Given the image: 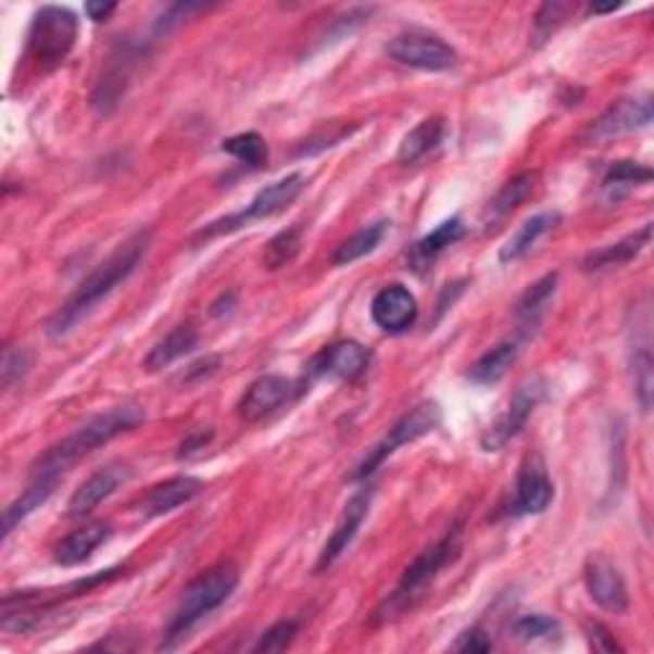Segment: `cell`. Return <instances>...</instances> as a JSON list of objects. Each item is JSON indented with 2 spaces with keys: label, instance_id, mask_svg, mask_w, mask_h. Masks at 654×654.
Returning a JSON list of instances; mask_svg holds the SVG:
<instances>
[{
  "label": "cell",
  "instance_id": "1",
  "mask_svg": "<svg viewBox=\"0 0 654 654\" xmlns=\"http://www.w3.org/2000/svg\"><path fill=\"white\" fill-rule=\"evenodd\" d=\"M151 243V232L141 230L136 236H130L126 243H121L96 272L75 289V294L54 312L52 319L47 323L49 336L62 338L67 336L72 327H77L83 319L113 292L115 287H121L130 274L136 272L141 259L147 256Z\"/></svg>",
  "mask_w": 654,
  "mask_h": 654
},
{
  "label": "cell",
  "instance_id": "2",
  "mask_svg": "<svg viewBox=\"0 0 654 654\" xmlns=\"http://www.w3.org/2000/svg\"><path fill=\"white\" fill-rule=\"evenodd\" d=\"M143 423V410L134 402L113 406L103 414H96L92 419H87L85 425H79L75 432H70L67 438L54 442L47 453L39 455V461L32 465L28 478H60L67 474L72 465L83 461V457L92 455L98 448L108 445V442L118 438L123 432H130L134 427Z\"/></svg>",
  "mask_w": 654,
  "mask_h": 654
},
{
  "label": "cell",
  "instance_id": "3",
  "mask_svg": "<svg viewBox=\"0 0 654 654\" xmlns=\"http://www.w3.org/2000/svg\"><path fill=\"white\" fill-rule=\"evenodd\" d=\"M238 580H241V573H238L236 563H217L210 570L202 573V576L194 578L192 583L185 588V593H181L177 608H174L162 650H169L181 637H187V631H190L194 624H200L207 614L221 608L238 588Z\"/></svg>",
  "mask_w": 654,
  "mask_h": 654
},
{
  "label": "cell",
  "instance_id": "4",
  "mask_svg": "<svg viewBox=\"0 0 654 654\" xmlns=\"http://www.w3.org/2000/svg\"><path fill=\"white\" fill-rule=\"evenodd\" d=\"M457 550V527L450 529V532L427 548L425 552H419L414 557V563L404 570V576L399 578V583L394 591H391L379 608L374 614V624H383L397 619L406 612H412L417 606L419 599L427 593V588L432 586V580L438 578V573L445 568L450 563V557L455 555Z\"/></svg>",
  "mask_w": 654,
  "mask_h": 654
},
{
  "label": "cell",
  "instance_id": "5",
  "mask_svg": "<svg viewBox=\"0 0 654 654\" xmlns=\"http://www.w3.org/2000/svg\"><path fill=\"white\" fill-rule=\"evenodd\" d=\"M77 41V18L62 5H43L28 28V56L41 67H54L67 60Z\"/></svg>",
  "mask_w": 654,
  "mask_h": 654
},
{
  "label": "cell",
  "instance_id": "6",
  "mask_svg": "<svg viewBox=\"0 0 654 654\" xmlns=\"http://www.w3.org/2000/svg\"><path fill=\"white\" fill-rule=\"evenodd\" d=\"M304 187H307V179H304V174H300V172L287 174L285 179H279V181H274V185L264 187V190H261L256 198H253L243 210H238V213H230V215L221 217V221L205 225V228L198 232V238L223 236V232H232V230L243 228V225H251L256 221H266V217L285 213V210L292 205V202L304 192Z\"/></svg>",
  "mask_w": 654,
  "mask_h": 654
},
{
  "label": "cell",
  "instance_id": "7",
  "mask_svg": "<svg viewBox=\"0 0 654 654\" xmlns=\"http://www.w3.org/2000/svg\"><path fill=\"white\" fill-rule=\"evenodd\" d=\"M440 423H442L440 404L432 402V399L419 402L414 410L406 412L387 435H383L381 442H376V445L368 450L359 468H355L353 481H363V478H368L383 461H387V457L394 455L399 448L410 445V442H417L419 438H425V435L438 430Z\"/></svg>",
  "mask_w": 654,
  "mask_h": 654
},
{
  "label": "cell",
  "instance_id": "8",
  "mask_svg": "<svg viewBox=\"0 0 654 654\" xmlns=\"http://www.w3.org/2000/svg\"><path fill=\"white\" fill-rule=\"evenodd\" d=\"M387 54L391 60L404 64V67L423 70V72H445L453 70L457 62L455 49L448 41H442L440 36L410 32L399 34L389 41Z\"/></svg>",
  "mask_w": 654,
  "mask_h": 654
},
{
  "label": "cell",
  "instance_id": "9",
  "mask_svg": "<svg viewBox=\"0 0 654 654\" xmlns=\"http://www.w3.org/2000/svg\"><path fill=\"white\" fill-rule=\"evenodd\" d=\"M542 394H544L542 379H527L525 383H519L504 414H501L496 423L483 432L481 448L486 453H496V450L504 448L506 442H512L521 430H525L529 417H532V412L537 410V404L542 402Z\"/></svg>",
  "mask_w": 654,
  "mask_h": 654
},
{
  "label": "cell",
  "instance_id": "10",
  "mask_svg": "<svg viewBox=\"0 0 654 654\" xmlns=\"http://www.w3.org/2000/svg\"><path fill=\"white\" fill-rule=\"evenodd\" d=\"M555 486L550 481L548 465L540 455H527L519 465L517 474V491H514L512 512L517 517H529V514H542L552 504Z\"/></svg>",
  "mask_w": 654,
  "mask_h": 654
},
{
  "label": "cell",
  "instance_id": "11",
  "mask_svg": "<svg viewBox=\"0 0 654 654\" xmlns=\"http://www.w3.org/2000/svg\"><path fill=\"white\" fill-rule=\"evenodd\" d=\"M586 588L588 595L599 603L601 608L612 614H627L629 612V591L624 583L621 573L608 557L591 555L586 559Z\"/></svg>",
  "mask_w": 654,
  "mask_h": 654
},
{
  "label": "cell",
  "instance_id": "12",
  "mask_svg": "<svg viewBox=\"0 0 654 654\" xmlns=\"http://www.w3.org/2000/svg\"><path fill=\"white\" fill-rule=\"evenodd\" d=\"M370 363V351L366 345L355 343V340H340L319 351L315 359L310 361V376L312 379H343L353 381L361 374H366Z\"/></svg>",
  "mask_w": 654,
  "mask_h": 654
},
{
  "label": "cell",
  "instance_id": "13",
  "mask_svg": "<svg viewBox=\"0 0 654 654\" xmlns=\"http://www.w3.org/2000/svg\"><path fill=\"white\" fill-rule=\"evenodd\" d=\"M652 113V96L624 98L595 118L593 126L588 128V138L591 141H608V138L634 134V130L650 126Z\"/></svg>",
  "mask_w": 654,
  "mask_h": 654
},
{
  "label": "cell",
  "instance_id": "14",
  "mask_svg": "<svg viewBox=\"0 0 654 654\" xmlns=\"http://www.w3.org/2000/svg\"><path fill=\"white\" fill-rule=\"evenodd\" d=\"M130 476H134V470H130L126 463L115 461L103 465V468L96 470V474L87 478V481L72 493L67 514L70 517H87V514L96 512L105 499H111L121 486H126L130 481Z\"/></svg>",
  "mask_w": 654,
  "mask_h": 654
},
{
  "label": "cell",
  "instance_id": "15",
  "mask_svg": "<svg viewBox=\"0 0 654 654\" xmlns=\"http://www.w3.org/2000/svg\"><path fill=\"white\" fill-rule=\"evenodd\" d=\"M417 297L404 285L383 287L370 300V319H374L376 327H381L383 332H391V336L410 330L417 323Z\"/></svg>",
  "mask_w": 654,
  "mask_h": 654
},
{
  "label": "cell",
  "instance_id": "16",
  "mask_svg": "<svg viewBox=\"0 0 654 654\" xmlns=\"http://www.w3.org/2000/svg\"><path fill=\"white\" fill-rule=\"evenodd\" d=\"M368 508H370V491H359L351 501H348L343 514H340L336 529H332V534L327 537V542L323 544V552H319V557H317L315 573L330 570L332 565L340 559V555L351 548V542L355 540V534H359L363 519H366Z\"/></svg>",
  "mask_w": 654,
  "mask_h": 654
},
{
  "label": "cell",
  "instance_id": "17",
  "mask_svg": "<svg viewBox=\"0 0 654 654\" xmlns=\"http://www.w3.org/2000/svg\"><path fill=\"white\" fill-rule=\"evenodd\" d=\"M134 62H136V54L130 47H121L118 52L111 56V62H108V67L103 70V77L98 79L96 90H92L90 96V105L96 108L100 115L113 113L123 100V96H126L130 72H134Z\"/></svg>",
  "mask_w": 654,
  "mask_h": 654
},
{
  "label": "cell",
  "instance_id": "18",
  "mask_svg": "<svg viewBox=\"0 0 654 654\" xmlns=\"http://www.w3.org/2000/svg\"><path fill=\"white\" fill-rule=\"evenodd\" d=\"M294 383L285 379V376H261L246 389V394L238 402V414L246 423H259V419L274 414L279 406H285L292 397Z\"/></svg>",
  "mask_w": 654,
  "mask_h": 654
},
{
  "label": "cell",
  "instance_id": "19",
  "mask_svg": "<svg viewBox=\"0 0 654 654\" xmlns=\"http://www.w3.org/2000/svg\"><path fill=\"white\" fill-rule=\"evenodd\" d=\"M202 481L192 476H177L169 481L156 483L154 489H149L143 496V514L147 517H164V514L174 512L181 504H190L194 496H200Z\"/></svg>",
  "mask_w": 654,
  "mask_h": 654
},
{
  "label": "cell",
  "instance_id": "20",
  "mask_svg": "<svg viewBox=\"0 0 654 654\" xmlns=\"http://www.w3.org/2000/svg\"><path fill=\"white\" fill-rule=\"evenodd\" d=\"M108 537H111V525H108V521H90V525L79 527L77 532L64 537V540L56 544L54 559L62 568H75V565H83L85 559H90L92 552L103 542H108Z\"/></svg>",
  "mask_w": 654,
  "mask_h": 654
},
{
  "label": "cell",
  "instance_id": "21",
  "mask_svg": "<svg viewBox=\"0 0 654 654\" xmlns=\"http://www.w3.org/2000/svg\"><path fill=\"white\" fill-rule=\"evenodd\" d=\"M650 238H652V223H646L639 230L629 232L627 238H621V241L593 251L591 256L583 261V268L586 272H603V268H616L629 264L631 259H637L639 253L644 251V246L650 243Z\"/></svg>",
  "mask_w": 654,
  "mask_h": 654
},
{
  "label": "cell",
  "instance_id": "22",
  "mask_svg": "<svg viewBox=\"0 0 654 654\" xmlns=\"http://www.w3.org/2000/svg\"><path fill=\"white\" fill-rule=\"evenodd\" d=\"M194 348H198V330H194L192 323H181L174 327L169 336L159 340V343L151 348L147 361H143V368L151 370V374H154V370L169 368L174 361L185 359V355L192 353Z\"/></svg>",
  "mask_w": 654,
  "mask_h": 654
},
{
  "label": "cell",
  "instance_id": "23",
  "mask_svg": "<svg viewBox=\"0 0 654 654\" xmlns=\"http://www.w3.org/2000/svg\"><path fill=\"white\" fill-rule=\"evenodd\" d=\"M56 478H28L26 491H21V496L13 501V504L3 512V540H9L21 521L32 517V514L39 508L43 501L52 496L56 489Z\"/></svg>",
  "mask_w": 654,
  "mask_h": 654
},
{
  "label": "cell",
  "instance_id": "24",
  "mask_svg": "<svg viewBox=\"0 0 654 654\" xmlns=\"http://www.w3.org/2000/svg\"><path fill=\"white\" fill-rule=\"evenodd\" d=\"M519 359V343L517 340H504V343L493 345L491 351H486L468 370V379L478 383V387H491L499 383L508 374V368L514 366Z\"/></svg>",
  "mask_w": 654,
  "mask_h": 654
},
{
  "label": "cell",
  "instance_id": "25",
  "mask_svg": "<svg viewBox=\"0 0 654 654\" xmlns=\"http://www.w3.org/2000/svg\"><path fill=\"white\" fill-rule=\"evenodd\" d=\"M555 292H557V274L542 276L540 281H534V285L527 289L525 297H521L517 304V319H519L521 338L532 336L534 327L540 325L542 315L548 312V304L552 302Z\"/></svg>",
  "mask_w": 654,
  "mask_h": 654
},
{
  "label": "cell",
  "instance_id": "26",
  "mask_svg": "<svg viewBox=\"0 0 654 654\" xmlns=\"http://www.w3.org/2000/svg\"><path fill=\"white\" fill-rule=\"evenodd\" d=\"M442 136H445V121L442 118H427L419 123V126H414L410 134L402 138V143H399L397 159L402 164H414L419 162V159L430 154L442 143Z\"/></svg>",
  "mask_w": 654,
  "mask_h": 654
},
{
  "label": "cell",
  "instance_id": "27",
  "mask_svg": "<svg viewBox=\"0 0 654 654\" xmlns=\"http://www.w3.org/2000/svg\"><path fill=\"white\" fill-rule=\"evenodd\" d=\"M463 236H465V225H463L461 217H450V221L440 223L432 232H427L423 241L414 243L412 256H410L412 264L417 268L432 264V261L438 259L442 251L461 241Z\"/></svg>",
  "mask_w": 654,
  "mask_h": 654
},
{
  "label": "cell",
  "instance_id": "28",
  "mask_svg": "<svg viewBox=\"0 0 654 654\" xmlns=\"http://www.w3.org/2000/svg\"><path fill=\"white\" fill-rule=\"evenodd\" d=\"M555 223H557L555 213H540V215L529 217V221L521 223L519 230L514 232V236L508 238L504 246H501L499 259L504 261V264H508V261H519L521 256H527V253L534 249V243L540 241L544 232H550L552 228H555Z\"/></svg>",
  "mask_w": 654,
  "mask_h": 654
},
{
  "label": "cell",
  "instance_id": "29",
  "mask_svg": "<svg viewBox=\"0 0 654 654\" xmlns=\"http://www.w3.org/2000/svg\"><path fill=\"white\" fill-rule=\"evenodd\" d=\"M534 181L537 177L532 172H521L514 179H508L496 192V198L489 202V207H486V223H499L504 221L508 213H514V210L532 194Z\"/></svg>",
  "mask_w": 654,
  "mask_h": 654
},
{
  "label": "cell",
  "instance_id": "30",
  "mask_svg": "<svg viewBox=\"0 0 654 654\" xmlns=\"http://www.w3.org/2000/svg\"><path fill=\"white\" fill-rule=\"evenodd\" d=\"M387 225H389L387 221L368 223L366 228H361L359 232H353L351 238H345V241L338 246L336 256H332V264L348 266L353 264V261L368 256L370 251H376V246H379L383 241V236H387Z\"/></svg>",
  "mask_w": 654,
  "mask_h": 654
},
{
  "label": "cell",
  "instance_id": "31",
  "mask_svg": "<svg viewBox=\"0 0 654 654\" xmlns=\"http://www.w3.org/2000/svg\"><path fill=\"white\" fill-rule=\"evenodd\" d=\"M302 238H304L302 225H289L287 230L276 232L272 241L266 243L264 266L276 272V268L292 264V261L297 259V253H300V249H302Z\"/></svg>",
  "mask_w": 654,
  "mask_h": 654
},
{
  "label": "cell",
  "instance_id": "32",
  "mask_svg": "<svg viewBox=\"0 0 654 654\" xmlns=\"http://www.w3.org/2000/svg\"><path fill=\"white\" fill-rule=\"evenodd\" d=\"M223 151H225V154L236 156L241 164L251 166V169H259V166L264 164L266 156H268L264 136H259L256 130L230 136L228 141H223Z\"/></svg>",
  "mask_w": 654,
  "mask_h": 654
},
{
  "label": "cell",
  "instance_id": "33",
  "mask_svg": "<svg viewBox=\"0 0 654 654\" xmlns=\"http://www.w3.org/2000/svg\"><path fill=\"white\" fill-rule=\"evenodd\" d=\"M115 573H118V570L98 573V576L77 580V583H72L67 588H60V591H49V593H54L52 601H60L62 595H67V593H85V591H90V588H96L100 583H105V580H111L115 576ZM47 601H49V595H41V591H39V595H36L34 591H24V593H18V595H13V593L5 595L3 606H9V603H18V606H26V603H47Z\"/></svg>",
  "mask_w": 654,
  "mask_h": 654
},
{
  "label": "cell",
  "instance_id": "34",
  "mask_svg": "<svg viewBox=\"0 0 654 654\" xmlns=\"http://www.w3.org/2000/svg\"><path fill=\"white\" fill-rule=\"evenodd\" d=\"M652 179L650 166H642L637 162H616L608 166L606 177H603V190L616 194L619 190H627L631 185H642V181Z\"/></svg>",
  "mask_w": 654,
  "mask_h": 654
},
{
  "label": "cell",
  "instance_id": "35",
  "mask_svg": "<svg viewBox=\"0 0 654 654\" xmlns=\"http://www.w3.org/2000/svg\"><path fill=\"white\" fill-rule=\"evenodd\" d=\"M652 353L650 348H639L631 359V374H634V391L639 404H642L644 412H650L652 406V394H654V376H652Z\"/></svg>",
  "mask_w": 654,
  "mask_h": 654
},
{
  "label": "cell",
  "instance_id": "36",
  "mask_svg": "<svg viewBox=\"0 0 654 654\" xmlns=\"http://www.w3.org/2000/svg\"><path fill=\"white\" fill-rule=\"evenodd\" d=\"M28 368H32V353L21 345H5L3 361H0V381H3V389H13L18 381H24Z\"/></svg>",
  "mask_w": 654,
  "mask_h": 654
},
{
  "label": "cell",
  "instance_id": "37",
  "mask_svg": "<svg viewBox=\"0 0 654 654\" xmlns=\"http://www.w3.org/2000/svg\"><path fill=\"white\" fill-rule=\"evenodd\" d=\"M514 634H517L521 642H542V639H552L559 634V624L557 619L544 614H529L521 616V619L514 624Z\"/></svg>",
  "mask_w": 654,
  "mask_h": 654
},
{
  "label": "cell",
  "instance_id": "38",
  "mask_svg": "<svg viewBox=\"0 0 654 654\" xmlns=\"http://www.w3.org/2000/svg\"><path fill=\"white\" fill-rule=\"evenodd\" d=\"M297 631H300V624H297L294 619H285V621L274 624L272 629H266L264 634H261L259 644L253 646V650H256V652H281V650H287V646L294 642Z\"/></svg>",
  "mask_w": 654,
  "mask_h": 654
},
{
  "label": "cell",
  "instance_id": "39",
  "mask_svg": "<svg viewBox=\"0 0 654 654\" xmlns=\"http://www.w3.org/2000/svg\"><path fill=\"white\" fill-rule=\"evenodd\" d=\"M573 11L570 3H544L534 18V39L544 41Z\"/></svg>",
  "mask_w": 654,
  "mask_h": 654
},
{
  "label": "cell",
  "instance_id": "40",
  "mask_svg": "<svg viewBox=\"0 0 654 654\" xmlns=\"http://www.w3.org/2000/svg\"><path fill=\"white\" fill-rule=\"evenodd\" d=\"M353 128H355V126H338L336 134H327V136L315 134V136H310L307 141H304V147H302L300 151H297V154L304 156V154H315V151L338 147V143L343 141V138H348V136L353 134Z\"/></svg>",
  "mask_w": 654,
  "mask_h": 654
},
{
  "label": "cell",
  "instance_id": "41",
  "mask_svg": "<svg viewBox=\"0 0 654 654\" xmlns=\"http://www.w3.org/2000/svg\"><path fill=\"white\" fill-rule=\"evenodd\" d=\"M491 639L486 637V631L481 629H468L461 639L453 644L455 652H489L491 650Z\"/></svg>",
  "mask_w": 654,
  "mask_h": 654
},
{
  "label": "cell",
  "instance_id": "42",
  "mask_svg": "<svg viewBox=\"0 0 654 654\" xmlns=\"http://www.w3.org/2000/svg\"><path fill=\"white\" fill-rule=\"evenodd\" d=\"M588 639H591V646L599 652H621L619 642H616L614 634H608V629L603 624H591L588 627Z\"/></svg>",
  "mask_w": 654,
  "mask_h": 654
},
{
  "label": "cell",
  "instance_id": "43",
  "mask_svg": "<svg viewBox=\"0 0 654 654\" xmlns=\"http://www.w3.org/2000/svg\"><path fill=\"white\" fill-rule=\"evenodd\" d=\"M213 440V430H194L187 435L185 440H181L179 445V457H190L198 453V450H205L207 442Z\"/></svg>",
  "mask_w": 654,
  "mask_h": 654
},
{
  "label": "cell",
  "instance_id": "44",
  "mask_svg": "<svg viewBox=\"0 0 654 654\" xmlns=\"http://www.w3.org/2000/svg\"><path fill=\"white\" fill-rule=\"evenodd\" d=\"M217 368H221V359H217V355H207V359L192 363V366L187 368V383L207 379V376H213Z\"/></svg>",
  "mask_w": 654,
  "mask_h": 654
},
{
  "label": "cell",
  "instance_id": "45",
  "mask_svg": "<svg viewBox=\"0 0 654 654\" xmlns=\"http://www.w3.org/2000/svg\"><path fill=\"white\" fill-rule=\"evenodd\" d=\"M118 9V5L115 3H87L85 5V13L87 16H90V21H108V16H111V13Z\"/></svg>",
  "mask_w": 654,
  "mask_h": 654
},
{
  "label": "cell",
  "instance_id": "46",
  "mask_svg": "<svg viewBox=\"0 0 654 654\" xmlns=\"http://www.w3.org/2000/svg\"><path fill=\"white\" fill-rule=\"evenodd\" d=\"M232 304H236V292H228V294H223L221 300H217L213 307H210V315L213 317H221L223 312H230L232 310Z\"/></svg>",
  "mask_w": 654,
  "mask_h": 654
},
{
  "label": "cell",
  "instance_id": "47",
  "mask_svg": "<svg viewBox=\"0 0 654 654\" xmlns=\"http://www.w3.org/2000/svg\"><path fill=\"white\" fill-rule=\"evenodd\" d=\"M621 9V3H608V5H591V13H612Z\"/></svg>",
  "mask_w": 654,
  "mask_h": 654
}]
</instances>
